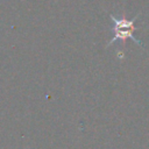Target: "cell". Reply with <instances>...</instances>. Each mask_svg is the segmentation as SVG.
Instances as JSON below:
<instances>
[{
	"label": "cell",
	"mask_w": 149,
	"mask_h": 149,
	"mask_svg": "<svg viewBox=\"0 0 149 149\" xmlns=\"http://www.w3.org/2000/svg\"><path fill=\"white\" fill-rule=\"evenodd\" d=\"M139 15H140V14H137V15H136L134 19H132V20H127L125 16L118 19V17H115L114 15H111V20H112L113 23H114V27H113L114 37L108 42L107 47H109L112 43H114V42L118 41V40H120V41H122V42L125 43L127 38H130V40H133L135 43H137L140 47H143L142 42H141L140 40H137V38L134 36V34H133V31L136 29L135 26H134V23H135V20L139 17Z\"/></svg>",
	"instance_id": "obj_1"
}]
</instances>
